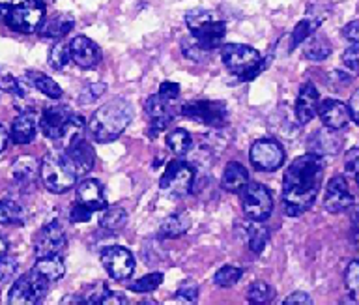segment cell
Masks as SVG:
<instances>
[{"label":"cell","mask_w":359,"mask_h":305,"mask_svg":"<svg viewBox=\"0 0 359 305\" xmlns=\"http://www.w3.org/2000/svg\"><path fill=\"white\" fill-rule=\"evenodd\" d=\"M50 283L45 279L38 270H30L15 279L8 296V304L11 305H34L39 304L49 292Z\"/></svg>","instance_id":"52a82bcc"},{"label":"cell","mask_w":359,"mask_h":305,"mask_svg":"<svg viewBox=\"0 0 359 305\" xmlns=\"http://www.w3.org/2000/svg\"><path fill=\"white\" fill-rule=\"evenodd\" d=\"M305 41V58L311 62H322L331 55V43L324 36H309Z\"/></svg>","instance_id":"1f68e13d"},{"label":"cell","mask_w":359,"mask_h":305,"mask_svg":"<svg viewBox=\"0 0 359 305\" xmlns=\"http://www.w3.org/2000/svg\"><path fill=\"white\" fill-rule=\"evenodd\" d=\"M11 175H13V180L21 189L25 191H32L36 187V182H38L39 176V165L38 161L30 156H22L15 161L13 169H11Z\"/></svg>","instance_id":"cb8c5ba5"},{"label":"cell","mask_w":359,"mask_h":305,"mask_svg":"<svg viewBox=\"0 0 359 305\" xmlns=\"http://www.w3.org/2000/svg\"><path fill=\"white\" fill-rule=\"evenodd\" d=\"M27 219V212L13 198L0 201V225H22Z\"/></svg>","instance_id":"4dcf8cb0"},{"label":"cell","mask_w":359,"mask_h":305,"mask_svg":"<svg viewBox=\"0 0 359 305\" xmlns=\"http://www.w3.org/2000/svg\"><path fill=\"white\" fill-rule=\"evenodd\" d=\"M275 298L273 287H269L268 283L257 281L247 288V299L251 304H269Z\"/></svg>","instance_id":"f35d334b"},{"label":"cell","mask_w":359,"mask_h":305,"mask_svg":"<svg viewBox=\"0 0 359 305\" xmlns=\"http://www.w3.org/2000/svg\"><path fill=\"white\" fill-rule=\"evenodd\" d=\"M185 25L189 29L193 40L206 51H213L215 47L223 43L224 34H226V25L223 19L217 18V13L210 10H191L185 15Z\"/></svg>","instance_id":"3957f363"},{"label":"cell","mask_w":359,"mask_h":305,"mask_svg":"<svg viewBox=\"0 0 359 305\" xmlns=\"http://www.w3.org/2000/svg\"><path fill=\"white\" fill-rule=\"evenodd\" d=\"M126 221H128V212L120 206H112V208H107V212L103 214L100 221L101 229H105V231H118V229H122L126 225Z\"/></svg>","instance_id":"8d00e7d4"},{"label":"cell","mask_w":359,"mask_h":305,"mask_svg":"<svg viewBox=\"0 0 359 305\" xmlns=\"http://www.w3.org/2000/svg\"><path fill=\"white\" fill-rule=\"evenodd\" d=\"M45 19L43 0H15L10 12L6 13L4 23L15 32L32 34L38 32L39 25Z\"/></svg>","instance_id":"8992f818"},{"label":"cell","mask_w":359,"mask_h":305,"mask_svg":"<svg viewBox=\"0 0 359 305\" xmlns=\"http://www.w3.org/2000/svg\"><path fill=\"white\" fill-rule=\"evenodd\" d=\"M67 245V238L64 226L58 221H50L41 226L34 238V251L36 257H47V255H60Z\"/></svg>","instance_id":"4fadbf2b"},{"label":"cell","mask_w":359,"mask_h":305,"mask_svg":"<svg viewBox=\"0 0 359 305\" xmlns=\"http://www.w3.org/2000/svg\"><path fill=\"white\" fill-rule=\"evenodd\" d=\"M322 23V19H313V18H307V19H302L299 23L296 25V29L292 32V40H290V51H294L299 43L307 40L309 36H313L316 32V29L320 27Z\"/></svg>","instance_id":"d590c367"},{"label":"cell","mask_w":359,"mask_h":305,"mask_svg":"<svg viewBox=\"0 0 359 305\" xmlns=\"http://www.w3.org/2000/svg\"><path fill=\"white\" fill-rule=\"evenodd\" d=\"M252 167L264 172H273L285 163V150L275 139H258L249 150Z\"/></svg>","instance_id":"8fae6325"},{"label":"cell","mask_w":359,"mask_h":305,"mask_svg":"<svg viewBox=\"0 0 359 305\" xmlns=\"http://www.w3.org/2000/svg\"><path fill=\"white\" fill-rule=\"evenodd\" d=\"M39 178L50 193L60 195V193L69 191L75 186L77 172L73 170V167L64 156L45 154L41 163H39Z\"/></svg>","instance_id":"277c9868"},{"label":"cell","mask_w":359,"mask_h":305,"mask_svg":"<svg viewBox=\"0 0 359 305\" xmlns=\"http://www.w3.org/2000/svg\"><path fill=\"white\" fill-rule=\"evenodd\" d=\"M296 304L311 305V304H313V298H311V296H309V294H305V292H294L285 299V305H296Z\"/></svg>","instance_id":"816d5d0a"},{"label":"cell","mask_w":359,"mask_h":305,"mask_svg":"<svg viewBox=\"0 0 359 305\" xmlns=\"http://www.w3.org/2000/svg\"><path fill=\"white\" fill-rule=\"evenodd\" d=\"M34 270H38L49 283H56L66 273V264L60 255H47V257H38Z\"/></svg>","instance_id":"83f0119b"},{"label":"cell","mask_w":359,"mask_h":305,"mask_svg":"<svg viewBox=\"0 0 359 305\" xmlns=\"http://www.w3.org/2000/svg\"><path fill=\"white\" fill-rule=\"evenodd\" d=\"M195 184V170L189 163L174 159L172 163H168L159 182L163 193H167L170 197H185L191 193Z\"/></svg>","instance_id":"9c48e42d"},{"label":"cell","mask_w":359,"mask_h":305,"mask_svg":"<svg viewBox=\"0 0 359 305\" xmlns=\"http://www.w3.org/2000/svg\"><path fill=\"white\" fill-rule=\"evenodd\" d=\"M318 105L320 94L318 90H316V86H314L313 83H305V85L299 88V94H297L296 100V107H294V114H296L297 124H309V122L318 114Z\"/></svg>","instance_id":"2e32d148"},{"label":"cell","mask_w":359,"mask_h":305,"mask_svg":"<svg viewBox=\"0 0 359 305\" xmlns=\"http://www.w3.org/2000/svg\"><path fill=\"white\" fill-rule=\"evenodd\" d=\"M191 219L187 214H172L163 219V223L159 225V231H157V236L163 238V240H174V238L184 236L185 232L189 231Z\"/></svg>","instance_id":"4316f807"},{"label":"cell","mask_w":359,"mask_h":305,"mask_svg":"<svg viewBox=\"0 0 359 305\" xmlns=\"http://www.w3.org/2000/svg\"><path fill=\"white\" fill-rule=\"evenodd\" d=\"M342 62L353 74H359V41H352V46L342 53Z\"/></svg>","instance_id":"f6af8a7d"},{"label":"cell","mask_w":359,"mask_h":305,"mask_svg":"<svg viewBox=\"0 0 359 305\" xmlns=\"http://www.w3.org/2000/svg\"><path fill=\"white\" fill-rule=\"evenodd\" d=\"M348 109H350V118L359 126V90H355L350 97V103H348Z\"/></svg>","instance_id":"db71d44e"},{"label":"cell","mask_w":359,"mask_h":305,"mask_svg":"<svg viewBox=\"0 0 359 305\" xmlns=\"http://www.w3.org/2000/svg\"><path fill=\"white\" fill-rule=\"evenodd\" d=\"M36 133H38V116L32 111H22L11 124L10 139L15 144L22 147V144L32 142Z\"/></svg>","instance_id":"603a6c76"},{"label":"cell","mask_w":359,"mask_h":305,"mask_svg":"<svg viewBox=\"0 0 359 305\" xmlns=\"http://www.w3.org/2000/svg\"><path fill=\"white\" fill-rule=\"evenodd\" d=\"M184 118L210 126V128H223L229 122V111L224 103L212 102V100H193L182 107Z\"/></svg>","instance_id":"ba28073f"},{"label":"cell","mask_w":359,"mask_h":305,"mask_svg":"<svg viewBox=\"0 0 359 305\" xmlns=\"http://www.w3.org/2000/svg\"><path fill=\"white\" fill-rule=\"evenodd\" d=\"M69 116H72V109L67 107V105L47 107L38 120L39 130H41V133H43L49 141L55 142L56 139L60 137L62 128H64V124H66Z\"/></svg>","instance_id":"e0dca14e"},{"label":"cell","mask_w":359,"mask_h":305,"mask_svg":"<svg viewBox=\"0 0 359 305\" xmlns=\"http://www.w3.org/2000/svg\"><path fill=\"white\" fill-rule=\"evenodd\" d=\"M84 128H86V122H84L83 116L72 113V116L67 118V122L64 124V128H62L60 137L56 139L55 144L58 148H64V150H66L69 144H73V142L79 141V139H83Z\"/></svg>","instance_id":"f1b7e54d"},{"label":"cell","mask_w":359,"mask_h":305,"mask_svg":"<svg viewBox=\"0 0 359 305\" xmlns=\"http://www.w3.org/2000/svg\"><path fill=\"white\" fill-rule=\"evenodd\" d=\"M221 58L230 74L238 75L241 81L252 79L264 68L262 55L255 47L241 43H226L221 49Z\"/></svg>","instance_id":"5b68a950"},{"label":"cell","mask_w":359,"mask_h":305,"mask_svg":"<svg viewBox=\"0 0 359 305\" xmlns=\"http://www.w3.org/2000/svg\"><path fill=\"white\" fill-rule=\"evenodd\" d=\"M167 147L168 150L176 156H187L193 150V137L187 130H172L167 135Z\"/></svg>","instance_id":"d6a6232c"},{"label":"cell","mask_w":359,"mask_h":305,"mask_svg":"<svg viewBox=\"0 0 359 305\" xmlns=\"http://www.w3.org/2000/svg\"><path fill=\"white\" fill-rule=\"evenodd\" d=\"M318 114L322 124L330 130H344L350 122V109L348 105H344L339 100H324V102L318 105Z\"/></svg>","instance_id":"d6986e66"},{"label":"cell","mask_w":359,"mask_h":305,"mask_svg":"<svg viewBox=\"0 0 359 305\" xmlns=\"http://www.w3.org/2000/svg\"><path fill=\"white\" fill-rule=\"evenodd\" d=\"M133 118V107L128 100L116 97L112 102L105 103L92 114L88 122L90 135L94 141L105 144V142L116 141L123 131L128 130L129 122Z\"/></svg>","instance_id":"7a4b0ae2"},{"label":"cell","mask_w":359,"mask_h":305,"mask_svg":"<svg viewBox=\"0 0 359 305\" xmlns=\"http://www.w3.org/2000/svg\"><path fill=\"white\" fill-rule=\"evenodd\" d=\"M342 36L348 41H359V21H352L342 29Z\"/></svg>","instance_id":"f5cc1de1"},{"label":"cell","mask_w":359,"mask_h":305,"mask_svg":"<svg viewBox=\"0 0 359 305\" xmlns=\"http://www.w3.org/2000/svg\"><path fill=\"white\" fill-rule=\"evenodd\" d=\"M128 304V299L123 298L120 292H111V290H107L105 298L101 301V305H126Z\"/></svg>","instance_id":"11a10c76"},{"label":"cell","mask_w":359,"mask_h":305,"mask_svg":"<svg viewBox=\"0 0 359 305\" xmlns=\"http://www.w3.org/2000/svg\"><path fill=\"white\" fill-rule=\"evenodd\" d=\"M19 273V259L15 255L4 253L0 255V283H11Z\"/></svg>","instance_id":"60d3db41"},{"label":"cell","mask_w":359,"mask_h":305,"mask_svg":"<svg viewBox=\"0 0 359 305\" xmlns=\"http://www.w3.org/2000/svg\"><path fill=\"white\" fill-rule=\"evenodd\" d=\"M8 248H10V242H8V240H6V238L0 234V255L8 253Z\"/></svg>","instance_id":"91938a15"},{"label":"cell","mask_w":359,"mask_h":305,"mask_svg":"<svg viewBox=\"0 0 359 305\" xmlns=\"http://www.w3.org/2000/svg\"><path fill=\"white\" fill-rule=\"evenodd\" d=\"M144 109L148 116H150V135H157L159 131H163L167 128L170 122H172L174 114L170 111V105L165 103L161 97L157 96V94H151L144 103Z\"/></svg>","instance_id":"44dd1931"},{"label":"cell","mask_w":359,"mask_h":305,"mask_svg":"<svg viewBox=\"0 0 359 305\" xmlns=\"http://www.w3.org/2000/svg\"><path fill=\"white\" fill-rule=\"evenodd\" d=\"M344 283L352 294L359 296V260H352L344 271Z\"/></svg>","instance_id":"7bdbcfd3"},{"label":"cell","mask_w":359,"mask_h":305,"mask_svg":"<svg viewBox=\"0 0 359 305\" xmlns=\"http://www.w3.org/2000/svg\"><path fill=\"white\" fill-rule=\"evenodd\" d=\"M353 242H355V245L359 248V212L355 214V217H353Z\"/></svg>","instance_id":"680465c9"},{"label":"cell","mask_w":359,"mask_h":305,"mask_svg":"<svg viewBox=\"0 0 359 305\" xmlns=\"http://www.w3.org/2000/svg\"><path fill=\"white\" fill-rule=\"evenodd\" d=\"M355 198H353L352 191H350V186L344 176H333L325 187L324 195V208L330 212V214H341L344 210H348L350 206H353Z\"/></svg>","instance_id":"5bb4252c"},{"label":"cell","mask_w":359,"mask_h":305,"mask_svg":"<svg viewBox=\"0 0 359 305\" xmlns=\"http://www.w3.org/2000/svg\"><path fill=\"white\" fill-rule=\"evenodd\" d=\"M72 60L79 68L92 69L101 62V49L86 36H77L69 41Z\"/></svg>","instance_id":"9a60e30c"},{"label":"cell","mask_w":359,"mask_h":305,"mask_svg":"<svg viewBox=\"0 0 359 305\" xmlns=\"http://www.w3.org/2000/svg\"><path fill=\"white\" fill-rule=\"evenodd\" d=\"M241 276H243V270H241L240 266L226 264L223 266V268H219L215 277H213V283H215L217 287H234L236 283L241 279Z\"/></svg>","instance_id":"74e56055"},{"label":"cell","mask_w":359,"mask_h":305,"mask_svg":"<svg viewBox=\"0 0 359 305\" xmlns=\"http://www.w3.org/2000/svg\"><path fill=\"white\" fill-rule=\"evenodd\" d=\"M346 170L350 175H353L359 186V148H353L346 154Z\"/></svg>","instance_id":"f907efd6"},{"label":"cell","mask_w":359,"mask_h":305,"mask_svg":"<svg viewBox=\"0 0 359 305\" xmlns=\"http://www.w3.org/2000/svg\"><path fill=\"white\" fill-rule=\"evenodd\" d=\"M268 240H269L268 229L262 225H258V221H252L251 225L247 226L245 242L252 253H262L264 248H266V243H268Z\"/></svg>","instance_id":"836d02e7"},{"label":"cell","mask_w":359,"mask_h":305,"mask_svg":"<svg viewBox=\"0 0 359 305\" xmlns=\"http://www.w3.org/2000/svg\"><path fill=\"white\" fill-rule=\"evenodd\" d=\"M342 139L337 135L335 130H330L325 128L324 130L314 131L313 135L309 137L307 148L311 154H316V156H335V154L341 152Z\"/></svg>","instance_id":"ffe728a7"},{"label":"cell","mask_w":359,"mask_h":305,"mask_svg":"<svg viewBox=\"0 0 359 305\" xmlns=\"http://www.w3.org/2000/svg\"><path fill=\"white\" fill-rule=\"evenodd\" d=\"M107 92L105 83H92V85H86L81 92V103H92L94 100H97L100 96H103Z\"/></svg>","instance_id":"bcb514c9"},{"label":"cell","mask_w":359,"mask_h":305,"mask_svg":"<svg viewBox=\"0 0 359 305\" xmlns=\"http://www.w3.org/2000/svg\"><path fill=\"white\" fill-rule=\"evenodd\" d=\"M161 283H163V273L161 271H156V273H148V276L140 277V279H137V281L129 283L128 288L131 290V292L146 294V292H154Z\"/></svg>","instance_id":"ab89813d"},{"label":"cell","mask_w":359,"mask_h":305,"mask_svg":"<svg viewBox=\"0 0 359 305\" xmlns=\"http://www.w3.org/2000/svg\"><path fill=\"white\" fill-rule=\"evenodd\" d=\"M92 214H94V212L90 208H86L84 204L75 203L72 206V212H69V221H72V223H86V221H90Z\"/></svg>","instance_id":"681fc988"},{"label":"cell","mask_w":359,"mask_h":305,"mask_svg":"<svg viewBox=\"0 0 359 305\" xmlns=\"http://www.w3.org/2000/svg\"><path fill=\"white\" fill-rule=\"evenodd\" d=\"M249 184V172L241 163L238 161H230L223 170V178H221V187L229 193H240L245 189Z\"/></svg>","instance_id":"484cf974"},{"label":"cell","mask_w":359,"mask_h":305,"mask_svg":"<svg viewBox=\"0 0 359 305\" xmlns=\"http://www.w3.org/2000/svg\"><path fill=\"white\" fill-rule=\"evenodd\" d=\"M77 203L84 204L92 212L107 208V195L101 182L94 178H86L77 186Z\"/></svg>","instance_id":"7402d4cb"},{"label":"cell","mask_w":359,"mask_h":305,"mask_svg":"<svg viewBox=\"0 0 359 305\" xmlns=\"http://www.w3.org/2000/svg\"><path fill=\"white\" fill-rule=\"evenodd\" d=\"M182 51H184V57L193 60V62H202V60H206V55L210 53L206 51V49H202L195 40L182 41Z\"/></svg>","instance_id":"b9f144b4"},{"label":"cell","mask_w":359,"mask_h":305,"mask_svg":"<svg viewBox=\"0 0 359 305\" xmlns=\"http://www.w3.org/2000/svg\"><path fill=\"white\" fill-rule=\"evenodd\" d=\"M157 96L161 97L165 103H168V105H172V103L180 97V86L176 85V83L165 81V83H161V86H159Z\"/></svg>","instance_id":"7dc6e473"},{"label":"cell","mask_w":359,"mask_h":305,"mask_svg":"<svg viewBox=\"0 0 359 305\" xmlns=\"http://www.w3.org/2000/svg\"><path fill=\"white\" fill-rule=\"evenodd\" d=\"M273 212V197L262 184H247L243 193V214L251 221L264 223Z\"/></svg>","instance_id":"30bf717a"},{"label":"cell","mask_w":359,"mask_h":305,"mask_svg":"<svg viewBox=\"0 0 359 305\" xmlns=\"http://www.w3.org/2000/svg\"><path fill=\"white\" fill-rule=\"evenodd\" d=\"M100 260L107 273L114 279V281H126L133 276L135 271V259L131 251L122 245H109L101 251Z\"/></svg>","instance_id":"7c38bea8"},{"label":"cell","mask_w":359,"mask_h":305,"mask_svg":"<svg viewBox=\"0 0 359 305\" xmlns=\"http://www.w3.org/2000/svg\"><path fill=\"white\" fill-rule=\"evenodd\" d=\"M64 158L69 161V165L73 167V170L79 175H86L90 170L94 169L95 163V152L94 147L88 144V142L84 141V139H79L73 144L66 148V154H64Z\"/></svg>","instance_id":"ac0fdd59"},{"label":"cell","mask_w":359,"mask_h":305,"mask_svg":"<svg viewBox=\"0 0 359 305\" xmlns=\"http://www.w3.org/2000/svg\"><path fill=\"white\" fill-rule=\"evenodd\" d=\"M107 290H109V288H107L103 283H97V285H94V287L90 288L88 292L81 294V296H83L84 304L95 305V304H101V301H103Z\"/></svg>","instance_id":"c3c4849f"},{"label":"cell","mask_w":359,"mask_h":305,"mask_svg":"<svg viewBox=\"0 0 359 305\" xmlns=\"http://www.w3.org/2000/svg\"><path fill=\"white\" fill-rule=\"evenodd\" d=\"M22 81L27 83V85H30L32 88H36L38 92H41V94H45L47 97H50V100H58V97H62V88L58 83H55V81L50 79V77H47L45 74H39V72H27L25 74V77H22Z\"/></svg>","instance_id":"f546056e"},{"label":"cell","mask_w":359,"mask_h":305,"mask_svg":"<svg viewBox=\"0 0 359 305\" xmlns=\"http://www.w3.org/2000/svg\"><path fill=\"white\" fill-rule=\"evenodd\" d=\"M49 66L56 72H64L67 68V64L72 62V53H69V43L64 40L56 41L55 46L50 47L49 51Z\"/></svg>","instance_id":"e575fe53"},{"label":"cell","mask_w":359,"mask_h":305,"mask_svg":"<svg viewBox=\"0 0 359 305\" xmlns=\"http://www.w3.org/2000/svg\"><path fill=\"white\" fill-rule=\"evenodd\" d=\"M15 0H0V21H4L6 13L10 12V8L13 6Z\"/></svg>","instance_id":"6f0895ef"},{"label":"cell","mask_w":359,"mask_h":305,"mask_svg":"<svg viewBox=\"0 0 359 305\" xmlns=\"http://www.w3.org/2000/svg\"><path fill=\"white\" fill-rule=\"evenodd\" d=\"M198 298V287L193 281H185L176 292V298L172 301H184V304H195Z\"/></svg>","instance_id":"ee69618b"},{"label":"cell","mask_w":359,"mask_h":305,"mask_svg":"<svg viewBox=\"0 0 359 305\" xmlns=\"http://www.w3.org/2000/svg\"><path fill=\"white\" fill-rule=\"evenodd\" d=\"M324 159L316 154L299 156L288 165L283 178V206L286 215H303L318 197L324 178Z\"/></svg>","instance_id":"6da1fadb"},{"label":"cell","mask_w":359,"mask_h":305,"mask_svg":"<svg viewBox=\"0 0 359 305\" xmlns=\"http://www.w3.org/2000/svg\"><path fill=\"white\" fill-rule=\"evenodd\" d=\"M73 27H75V21H73L72 15H67V13H56L53 18L43 19V23L39 25L38 34L41 38L62 40V38H66L72 32Z\"/></svg>","instance_id":"d4e9b609"},{"label":"cell","mask_w":359,"mask_h":305,"mask_svg":"<svg viewBox=\"0 0 359 305\" xmlns=\"http://www.w3.org/2000/svg\"><path fill=\"white\" fill-rule=\"evenodd\" d=\"M10 133H8V130H6L4 126H0V154L4 152L6 148H8V144H10Z\"/></svg>","instance_id":"9f6ffc18"}]
</instances>
